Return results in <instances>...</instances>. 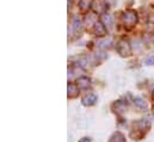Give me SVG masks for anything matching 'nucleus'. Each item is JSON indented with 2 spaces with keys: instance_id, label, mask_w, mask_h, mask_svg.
I'll use <instances>...</instances> for the list:
<instances>
[{
  "instance_id": "obj_15",
  "label": "nucleus",
  "mask_w": 154,
  "mask_h": 142,
  "mask_svg": "<svg viewBox=\"0 0 154 142\" xmlns=\"http://www.w3.org/2000/svg\"><path fill=\"white\" fill-rule=\"evenodd\" d=\"M110 43H111V38L105 39L104 42H100V43H99V45H100L102 48H106V47H110Z\"/></svg>"
},
{
  "instance_id": "obj_17",
  "label": "nucleus",
  "mask_w": 154,
  "mask_h": 142,
  "mask_svg": "<svg viewBox=\"0 0 154 142\" xmlns=\"http://www.w3.org/2000/svg\"><path fill=\"white\" fill-rule=\"evenodd\" d=\"M152 97H153V99H154V91H153V96H152Z\"/></svg>"
},
{
  "instance_id": "obj_14",
  "label": "nucleus",
  "mask_w": 154,
  "mask_h": 142,
  "mask_svg": "<svg viewBox=\"0 0 154 142\" xmlns=\"http://www.w3.org/2000/svg\"><path fill=\"white\" fill-rule=\"evenodd\" d=\"M145 63H146L147 66H152V65H154V56H153V55H151V56L146 57Z\"/></svg>"
},
{
  "instance_id": "obj_10",
  "label": "nucleus",
  "mask_w": 154,
  "mask_h": 142,
  "mask_svg": "<svg viewBox=\"0 0 154 142\" xmlns=\"http://www.w3.org/2000/svg\"><path fill=\"white\" fill-rule=\"evenodd\" d=\"M111 142H127V141H125L124 135H123L122 133L117 131V133H115V134L112 135V137H111Z\"/></svg>"
},
{
  "instance_id": "obj_16",
  "label": "nucleus",
  "mask_w": 154,
  "mask_h": 142,
  "mask_svg": "<svg viewBox=\"0 0 154 142\" xmlns=\"http://www.w3.org/2000/svg\"><path fill=\"white\" fill-rule=\"evenodd\" d=\"M79 142H91V139L90 137H82L81 140H79Z\"/></svg>"
},
{
  "instance_id": "obj_11",
  "label": "nucleus",
  "mask_w": 154,
  "mask_h": 142,
  "mask_svg": "<svg viewBox=\"0 0 154 142\" xmlns=\"http://www.w3.org/2000/svg\"><path fill=\"white\" fill-rule=\"evenodd\" d=\"M91 1H92V0H80L79 6H80L81 11H86V10H88V7L91 6Z\"/></svg>"
},
{
  "instance_id": "obj_7",
  "label": "nucleus",
  "mask_w": 154,
  "mask_h": 142,
  "mask_svg": "<svg viewBox=\"0 0 154 142\" xmlns=\"http://www.w3.org/2000/svg\"><path fill=\"white\" fill-rule=\"evenodd\" d=\"M112 110H114L115 112H118V113L124 112V110H125V104H124L122 100H117V102H115V103L112 104Z\"/></svg>"
},
{
  "instance_id": "obj_13",
  "label": "nucleus",
  "mask_w": 154,
  "mask_h": 142,
  "mask_svg": "<svg viewBox=\"0 0 154 142\" xmlns=\"http://www.w3.org/2000/svg\"><path fill=\"white\" fill-rule=\"evenodd\" d=\"M102 20H103L104 25H108V26H111L112 25V17L110 14H105Z\"/></svg>"
},
{
  "instance_id": "obj_4",
  "label": "nucleus",
  "mask_w": 154,
  "mask_h": 142,
  "mask_svg": "<svg viewBox=\"0 0 154 142\" xmlns=\"http://www.w3.org/2000/svg\"><path fill=\"white\" fill-rule=\"evenodd\" d=\"M94 32L97 36H105L106 35V28L103 22H96L94 23Z\"/></svg>"
},
{
  "instance_id": "obj_6",
  "label": "nucleus",
  "mask_w": 154,
  "mask_h": 142,
  "mask_svg": "<svg viewBox=\"0 0 154 142\" xmlns=\"http://www.w3.org/2000/svg\"><path fill=\"white\" fill-rule=\"evenodd\" d=\"M105 10V5L100 0H94L93 1V11L96 13H103Z\"/></svg>"
},
{
  "instance_id": "obj_5",
  "label": "nucleus",
  "mask_w": 154,
  "mask_h": 142,
  "mask_svg": "<svg viewBox=\"0 0 154 142\" xmlns=\"http://www.w3.org/2000/svg\"><path fill=\"white\" fill-rule=\"evenodd\" d=\"M78 86L80 87V88H87V87H90V85H91V80L87 78V76H80L79 79H78Z\"/></svg>"
},
{
  "instance_id": "obj_3",
  "label": "nucleus",
  "mask_w": 154,
  "mask_h": 142,
  "mask_svg": "<svg viewBox=\"0 0 154 142\" xmlns=\"http://www.w3.org/2000/svg\"><path fill=\"white\" fill-rule=\"evenodd\" d=\"M81 102H82V104H84L85 106H92V105L96 104V102H97V97H96V94L90 93V94H86V96L82 98Z\"/></svg>"
},
{
  "instance_id": "obj_8",
  "label": "nucleus",
  "mask_w": 154,
  "mask_h": 142,
  "mask_svg": "<svg viewBox=\"0 0 154 142\" xmlns=\"http://www.w3.org/2000/svg\"><path fill=\"white\" fill-rule=\"evenodd\" d=\"M67 91H68V97L69 98H75L78 96V87L74 84H68V87H67Z\"/></svg>"
},
{
  "instance_id": "obj_2",
  "label": "nucleus",
  "mask_w": 154,
  "mask_h": 142,
  "mask_svg": "<svg viewBox=\"0 0 154 142\" xmlns=\"http://www.w3.org/2000/svg\"><path fill=\"white\" fill-rule=\"evenodd\" d=\"M117 51H118V54L121 56H124V57L125 56H129L131 54V47H130L129 42L125 41V39L119 41L118 44H117Z\"/></svg>"
},
{
  "instance_id": "obj_1",
  "label": "nucleus",
  "mask_w": 154,
  "mask_h": 142,
  "mask_svg": "<svg viewBox=\"0 0 154 142\" xmlns=\"http://www.w3.org/2000/svg\"><path fill=\"white\" fill-rule=\"evenodd\" d=\"M123 22H124L125 26H129V28L134 26L135 23L137 22V14H136V12L133 11V10L127 11V12L123 14Z\"/></svg>"
},
{
  "instance_id": "obj_9",
  "label": "nucleus",
  "mask_w": 154,
  "mask_h": 142,
  "mask_svg": "<svg viewBox=\"0 0 154 142\" xmlns=\"http://www.w3.org/2000/svg\"><path fill=\"white\" fill-rule=\"evenodd\" d=\"M134 104H135L137 107L142 109V110H145V109L147 107V103H146L141 97H136V98L134 99Z\"/></svg>"
},
{
  "instance_id": "obj_12",
  "label": "nucleus",
  "mask_w": 154,
  "mask_h": 142,
  "mask_svg": "<svg viewBox=\"0 0 154 142\" xmlns=\"http://www.w3.org/2000/svg\"><path fill=\"white\" fill-rule=\"evenodd\" d=\"M80 29H81V22L78 17H75L73 19V30H74V32H79Z\"/></svg>"
}]
</instances>
